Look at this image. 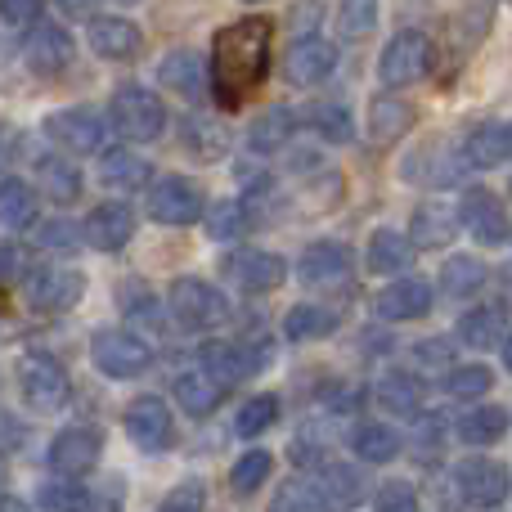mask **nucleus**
I'll return each instance as SVG.
<instances>
[{"mask_svg": "<svg viewBox=\"0 0 512 512\" xmlns=\"http://www.w3.org/2000/svg\"><path fill=\"white\" fill-rule=\"evenodd\" d=\"M333 68H337L333 41H324V36H315V32L292 36L288 54H283V77H288V86H319Z\"/></svg>", "mask_w": 512, "mask_h": 512, "instance_id": "16", "label": "nucleus"}, {"mask_svg": "<svg viewBox=\"0 0 512 512\" xmlns=\"http://www.w3.org/2000/svg\"><path fill=\"white\" fill-rule=\"evenodd\" d=\"M292 131H297V113H292L288 104H270L261 117L252 122V131H248V144L256 153H274V149H283V144L292 140Z\"/></svg>", "mask_w": 512, "mask_h": 512, "instance_id": "35", "label": "nucleus"}, {"mask_svg": "<svg viewBox=\"0 0 512 512\" xmlns=\"http://www.w3.org/2000/svg\"><path fill=\"white\" fill-rule=\"evenodd\" d=\"M373 508L378 512H414L418 508V490L409 481H382L378 495H373Z\"/></svg>", "mask_w": 512, "mask_h": 512, "instance_id": "48", "label": "nucleus"}, {"mask_svg": "<svg viewBox=\"0 0 512 512\" xmlns=\"http://www.w3.org/2000/svg\"><path fill=\"white\" fill-rule=\"evenodd\" d=\"M490 382H495V373L486 364H450V373H445V391L454 400H481L490 391Z\"/></svg>", "mask_w": 512, "mask_h": 512, "instance_id": "42", "label": "nucleus"}, {"mask_svg": "<svg viewBox=\"0 0 512 512\" xmlns=\"http://www.w3.org/2000/svg\"><path fill=\"white\" fill-rule=\"evenodd\" d=\"M459 225L481 248H504L508 243V207L495 189H468L459 203Z\"/></svg>", "mask_w": 512, "mask_h": 512, "instance_id": "12", "label": "nucleus"}, {"mask_svg": "<svg viewBox=\"0 0 512 512\" xmlns=\"http://www.w3.org/2000/svg\"><path fill=\"white\" fill-rule=\"evenodd\" d=\"M54 5H59L63 18H90L99 9V0H54Z\"/></svg>", "mask_w": 512, "mask_h": 512, "instance_id": "57", "label": "nucleus"}, {"mask_svg": "<svg viewBox=\"0 0 512 512\" xmlns=\"http://www.w3.org/2000/svg\"><path fill=\"white\" fill-rule=\"evenodd\" d=\"M0 504H5V468H0Z\"/></svg>", "mask_w": 512, "mask_h": 512, "instance_id": "59", "label": "nucleus"}, {"mask_svg": "<svg viewBox=\"0 0 512 512\" xmlns=\"http://www.w3.org/2000/svg\"><path fill=\"white\" fill-rule=\"evenodd\" d=\"M319 23H324V0H297V5L288 9V27H292V36L315 32Z\"/></svg>", "mask_w": 512, "mask_h": 512, "instance_id": "51", "label": "nucleus"}, {"mask_svg": "<svg viewBox=\"0 0 512 512\" xmlns=\"http://www.w3.org/2000/svg\"><path fill=\"white\" fill-rule=\"evenodd\" d=\"M512 158V131L508 122L490 117V122H477L468 135H463V162L477 171H495Z\"/></svg>", "mask_w": 512, "mask_h": 512, "instance_id": "22", "label": "nucleus"}, {"mask_svg": "<svg viewBox=\"0 0 512 512\" xmlns=\"http://www.w3.org/2000/svg\"><path fill=\"white\" fill-rule=\"evenodd\" d=\"M270 36H274V27L265 14H248L216 32L207 86L216 90V104L221 108H243L256 90L265 86V72H270Z\"/></svg>", "mask_w": 512, "mask_h": 512, "instance_id": "1", "label": "nucleus"}, {"mask_svg": "<svg viewBox=\"0 0 512 512\" xmlns=\"http://www.w3.org/2000/svg\"><path fill=\"white\" fill-rule=\"evenodd\" d=\"M122 423H126V436H131L144 454H162L176 445V418H171L162 396H135L131 405H126Z\"/></svg>", "mask_w": 512, "mask_h": 512, "instance_id": "8", "label": "nucleus"}, {"mask_svg": "<svg viewBox=\"0 0 512 512\" xmlns=\"http://www.w3.org/2000/svg\"><path fill=\"white\" fill-rule=\"evenodd\" d=\"M18 391H23L27 409H36V414H59V409L72 400V378L59 360H50V355H32V360H23Z\"/></svg>", "mask_w": 512, "mask_h": 512, "instance_id": "6", "label": "nucleus"}, {"mask_svg": "<svg viewBox=\"0 0 512 512\" xmlns=\"http://www.w3.org/2000/svg\"><path fill=\"white\" fill-rule=\"evenodd\" d=\"M337 328V310L319 306V301H301L283 315V337L288 342H319V337H333Z\"/></svg>", "mask_w": 512, "mask_h": 512, "instance_id": "32", "label": "nucleus"}, {"mask_svg": "<svg viewBox=\"0 0 512 512\" xmlns=\"http://www.w3.org/2000/svg\"><path fill=\"white\" fill-rule=\"evenodd\" d=\"M252 5H265V0H252Z\"/></svg>", "mask_w": 512, "mask_h": 512, "instance_id": "61", "label": "nucleus"}, {"mask_svg": "<svg viewBox=\"0 0 512 512\" xmlns=\"http://www.w3.org/2000/svg\"><path fill=\"white\" fill-rule=\"evenodd\" d=\"M504 337H508V315H504V306H495V301H486V306L468 310V315L459 319V342L463 346L486 351V346H504Z\"/></svg>", "mask_w": 512, "mask_h": 512, "instance_id": "31", "label": "nucleus"}, {"mask_svg": "<svg viewBox=\"0 0 512 512\" xmlns=\"http://www.w3.org/2000/svg\"><path fill=\"white\" fill-rule=\"evenodd\" d=\"M135 239V212L126 203H99L81 221V243L95 252H122Z\"/></svg>", "mask_w": 512, "mask_h": 512, "instance_id": "19", "label": "nucleus"}, {"mask_svg": "<svg viewBox=\"0 0 512 512\" xmlns=\"http://www.w3.org/2000/svg\"><path fill=\"white\" fill-rule=\"evenodd\" d=\"M225 279L234 283L239 292H274L283 279H288V261L279 252H265V248H239L221 261Z\"/></svg>", "mask_w": 512, "mask_h": 512, "instance_id": "11", "label": "nucleus"}, {"mask_svg": "<svg viewBox=\"0 0 512 512\" xmlns=\"http://www.w3.org/2000/svg\"><path fill=\"white\" fill-rule=\"evenodd\" d=\"M104 126L108 122L95 113V108L77 104V108H59V113H50L41 122V131H45V140H54L68 153H95L99 144H104Z\"/></svg>", "mask_w": 512, "mask_h": 512, "instance_id": "14", "label": "nucleus"}, {"mask_svg": "<svg viewBox=\"0 0 512 512\" xmlns=\"http://www.w3.org/2000/svg\"><path fill=\"white\" fill-rule=\"evenodd\" d=\"M9 149H14V131H9V122H0V167L9 162Z\"/></svg>", "mask_w": 512, "mask_h": 512, "instance_id": "58", "label": "nucleus"}, {"mask_svg": "<svg viewBox=\"0 0 512 512\" xmlns=\"http://www.w3.org/2000/svg\"><path fill=\"white\" fill-rule=\"evenodd\" d=\"M292 508H306V512L328 508V504H324V495H319V481H306V477L283 481L279 495H274V512H292Z\"/></svg>", "mask_w": 512, "mask_h": 512, "instance_id": "46", "label": "nucleus"}, {"mask_svg": "<svg viewBox=\"0 0 512 512\" xmlns=\"http://www.w3.org/2000/svg\"><path fill=\"white\" fill-rule=\"evenodd\" d=\"M207 198L189 176H162L149 189V216L158 225H194L203 216Z\"/></svg>", "mask_w": 512, "mask_h": 512, "instance_id": "13", "label": "nucleus"}, {"mask_svg": "<svg viewBox=\"0 0 512 512\" xmlns=\"http://www.w3.org/2000/svg\"><path fill=\"white\" fill-rule=\"evenodd\" d=\"M351 450L360 463H373V468H382V463H396L400 450H405V436L396 432L391 423H360L351 432Z\"/></svg>", "mask_w": 512, "mask_h": 512, "instance_id": "27", "label": "nucleus"}, {"mask_svg": "<svg viewBox=\"0 0 512 512\" xmlns=\"http://www.w3.org/2000/svg\"><path fill=\"white\" fill-rule=\"evenodd\" d=\"M414 355H418L423 364H441V369H450V360H454L450 342H418V346H414Z\"/></svg>", "mask_w": 512, "mask_h": 512, "instance_id": "56", "label": "nucleus"}, {"mask_svg": "<svg viewBox=\"0 0 512 512\" xmlns=\"http://www.w3.org/2000/svg\"><path fill=\"white\" fill-rule=\"evenodd\" d=\"M36 185H41V194L50 198V203H59V207H72L81 198L77 167H72V162H63V158H41V162H36Z\"/></svg>", "mask_w": 512, "mask_h": 512, "instance_id": "37", "label": "nucleus"}, {"mask_svg": "<svg viewBox=\"0 0 512 512\" xmlns=\"http://www.w3.org/2000/svg\"><path fill=\"white\" fill-rule=\"evenodd\" d=\"M117 5H140V0H117Z\"/></svg>", "mask_w": 512, "mask_h": 512, "instance_id": "60", "label": "nucleus"}, {"mask_svg": "<svg viewBox=\"0 0 512 512\" xmlns=\"http://www.w3.org/2000/svg\"><path fill=\"white\" fill-rule=\"evenodd\" d=\"M337 27L351 41H364V36L378 27V0H342L337 5Z\"/></svg>", "mask_w": 512, "mask_h": 512, "instance_id": "45", "label": "nucleus"}, {"mask_svg": "<svg viewBox=\"0 0 512 512\" xmlns=\"http://www.w3.org/2000/svg\"><path fill=\"white\" fill-rule=\"evenodd\" d=\"M297 270H301V283H310V288H337V283L351 279L355 256H351V248H346V243L319 239V243H310V248L301 252Z\"/></svg>", "mask_w": 512, "mask_h": 512, "instance_id": "20", "label": "nucleus"}, {"mask_svg": "<svg viewBox=\"0 0 512 512\" xmlns=\"http://www.w3.org/2000/svg\"><path fill=\"white\" fill-rule=\"evenodd\" d=\"M36 504L54 512H77V508H90V490L81 486V477H59V481H45Z\"/></svg>", "mask_w": 512, "mask_h": 512, "instance_id": "43", "label": "nucleus"}, {"mask_svg": "<svg viewBox=\"0 0 512 512\" xmlns=\"http://www.w3.org/2000/svg\"><path fill=\"white\" fill-rule=\"evenodd\" d=\"M18 441H27V427L14 423V414H5V409H0V454L18 450Z\"/></svg>", "mask_w": 512, "mask_h": 512, "instance_id": "55", "label": "nucleus"}, {"mask_svg": "<svg viewBox=\"0 0 512 512\" xmlns=\"http://www.w3.org/2000/svg\"><path fill=\"white\" fill-rule=\"evenodd\" d=\"M36 243L45 252H72L81 243V230L72 221H41L36 225Z\"/></svg>", "mask_w": 512, "mask_h": 512, "instance_id": "49", "label": "nucleus"}, {"mask_svg": "<svg viewBox=\"0 0 512 512\" xmlns=\"http://www.w3.org/2000/svg\"><path fill=\"white\" fill-rule=\"evenodd\" d=\"M454 486H459L468 508H499L508 499V468L477 454V459H463L454 468Z\"/></svg>", "mask_w": 512, "mask_h": 512, "instance_id": "15", "label": "nucleus"}, {"mask_svg": "<svg viewBox=\"0 0 512 512\" xmlns=\"http://www.w3.org/2000/svg\"><path fill=\"white\" fill-rule=\"evenodd\" d=\"M104 459V436L95 427H68L50 441L45 450V463H50L54 477H90Z\"/></svg>", "mask_w": 512, "mask_h": 512, "instance_id": "10", "label": "nucleus"}, {"mask_svg": "<svg viewBox=\"0 0 512 512\" xmlns=\"http://www.w3.org/2000/svg\"><path fill=\"white\" fill-rule=\"evenodd\" d=\"M508 436V409L504 405H481L459 418V441L463 445H499Z\"/></svg>", "mask_w": 512, "mask_h": 512, "instance_id": "34", "label": "nucleus"}, {"mask_svg": "<svg viewBox=\"0 0 512 512\" xmlns=\"http://www.w3.org/2000/svg\"><path fill=\"white\" fill-rule=\"evenodd\" d=\"M409 261H414V248H409L405 234L391 230V225L373 230L369 248H364V270L369 274H400V270H409Z\"/></svg>", "mask_w": 512, "mask_h": 512, "instance_id": "29", "label": "nucleus"}, {"mask_svg": "<svg viewBox=\"0 0 512 512\" xmlns=\"http://www.w3.org/2000/svg\"><path fill=\"white\" fill-rule=\"evenodd\" d=\"M90 50L108 63H131V59H140V50H144V32L122 14L95 18V23H90Z\"/></svg>", "mask_w": 512, "mask_h": 512, "instance_id": "23", "label": "nucleus"}, {"mask_svg": "<svg viewBox=\"0 0 512 512\" xmlns=\"http://www.w3.org/2000/svg\"><path fill=\"white\" fill-rule=\"evenodd\" d=\"M225 391H230V387H221V382H216L207 369H185L176 378V400H180V409H185L189 418L216 414V409L225 405Z\"/></svg>", "mask_w": 512, "mask_h": 512, "instance_id": "25", "label": "nucleus"}, {"mask_svg": "<svg viewBox=\"0 0 512 512\" xmlns=\"http://www.w3.org/2000/svg\"><path fill=\"white\" fill-rule=\"evenodd\" d=\"M207 504V486L203 481H185V486H176L167 499H162V508L167 512H194Z\"/></svg>", "mask_w": 512, "mask_h": 512, "instance_id": "52", "label": "nucleus"}, {"mask_svg": "<svg viewBox=\"0 0 512 512\" xmlns=\"http://www.w3.org/2000/svg\"><path fill=\"white\" fill-rule=\"evenodd\" d=\"M158 81L171 86L180 99H203L207 95V77H203V63L194 59V50H171L167 59L158 63Z\"/></svg>", "mask_w": 512, "mask_h": 512, "instance_id": "30", "label": "nucleus"}, {"mask_svg": "<svg viewBox=\"0 0 512 512\" xmlns=\"http://www.w3.org/2000/svg\"><path fill=\"white\" fill-rule=\"evenodd\" d=\"M373 400H378V409H387V414H396V418H414L418 409H423V382H418L414 373L391 369L378 378Z\"/></svg>", "mask_w": 512, "mask_h": 512, "instance_id": "28", "label": "nucleus"}, {"mask_svg": "<svg viewBox=\"0 0 512 512\" xmlns=\"http://www.w3.org/2000/svg\"><path fill=\"white\" fill-rule=\"evenodd\" d=\"M270 360V346H248V342H203V351H198V369H207L221 387H239V382H248L261 364Z\"/></svg>", "mask_w": 512, "mask_h": 512, "instance_id": "9", "label": "nucleus"}, {"mask_svg": "<svg viewBox=\"0 0 512 512\" xmlns=\"http://www.w3.org/2000/svg\"><path fill=\"white\" fill-rule=\"evenodd\" d=\"M27 265H32V256H27V248H18L14 239L0 243V283H14L27 274Z\"/></svg>", "mask_w": 512, "mask_h": 512, "instance_id": "53", "label": "nucleus"}, {"mask_svg": "<svg viewBox=\"0 0 512 512\" xmlns=\"http://www.w3.org/2000/svg\"><path fill=\"white\" fill-rule=\"evenodd\" d=\"M90 360L104 378H140V373L153 369V346L144 337L126 333V328H99L95 342H90Z\"/></svg>", "mask_w": 512, "mask_h": 512, "instance_id": "3", "label": "nucleus"}, {"mask_svg": "<svg viewBox=\"0 0 512 512\" xmlns=\"http://www.w3.org/2000/svg\"><path fill=\"white\" fill-rule=\"evenodd\" d=\"M72 54H77V41L68 36V27L63 23H41V18H36L32 36H27V45H23L27 68H32L36 77H59V72L72 63Z\"/></svg>", "mask_w": 512, "mask_h": 512, "instance_id": "18", "label": "nucleus"}, {"mask_svg": "<svg viewBox=\"0 0 512 512\" xmlns=\"http://www.w3.org/2000/svg\"><path fill=\"white\" fill-rule=\"evenodd\" d=\"M108 122H113V131L122 135V140L153 144L162 131H167V108H162V99L153 95L149 86H135V81H126V86L113 90Z\"/></svg>", "mask_w": 512, "mask_h": 512, "instance_id": "2", "label": "nucleus"}, {"mask_svg": "<svg viewBox=\"0 0 512 512\" xmlns=\"http://www.w3.org/2000/svg\"><path fill=\"white\" fill-rule=\"evenodd\" d=\"M122 297H131V301H126V315H131V319H140V324L149 328V333H162V328H167V315H162L158 297H149V292H144V288H126Z\"/></svg>", "mask_w": 512, "mask_h": 512, "instance_id": "47", "label": "nucleus"}, {"mask_svg": "<svg viewBox=\"0 0 512 512\" xmlns=\"http://www.w3.org/2000/svg\"><path fill=\"white\" fill-rule=\"evenodd\" d=\"M427 68H432V41H427L423 32H414V27L391 36L378 59V77H382V86H391V90L423 81Z\"/></svg>", "mask_w": 512, "mask_h": 512, "instance_id": "7", "label": "nucleus"}, {"mask_svg": "<svg viewBox=\"0 0 512 512\" xmlns=\"http://www.w3.org/2000/svg\"><path fill=\"white\" fill-rule=\"evenodd\" d=\"M432 306H436L432 283L414 279V274L387 283V288L373 297V315L387 319V324H414V319H427L432 315Z\"/></svg>", "mask_w": 512, "mask_h": 512, "instance_id": "17", "label": "nucleus"}, {"mask_svg": "<svg viewBox=\"0 0 512 512\" xmlns=\"http://www.w3.org/2000/svg\"><path fill=\"white\" fill-rule=\"evenodd\" d=\"M414 126V108L405 104L400 95H373L369 99V140L373 149H391L400 144Z\"/></svg>", "mask_w": 512, "mask_h": 512, "instance_id": "24", "label": "nucleus"}, {"mask_svg": "<svg viewBox=\"0 0 512 512\" xmlns=\"http://www.w3.org/2000/svg\"><path fill=\"white\" fill-rule=\"evenodd\" d=\"M306 122L315 126L319 140H328V144H351V135H355L351 108H346V104H315L306 113Z\"/></svg>", "mask_w": 512, "mask_h": 512, "instance_id": "40", "label": "nucleus"}, {"mask_svg": "<svg viewBox=\"0 0 512 512\" xmlns=\"http://www.w3.org/2000/svg\"><path fill=\"white\" fill-rule=\"evenodd\" d=\"M0 225L5 230H27L36 225V189L27 180H0Z\"/></svg>", "mask_w": 512, "mask_h": 512, "instance_id": "38", "label": "nucleus"}, {"mask_svg": "<svg viewBox=\"0 0 512 512\" xmlns=\"http://www.w3.org/2000/svg\"><path fill=\"white\" fill-rule=\"evenodd\" d=\"M414 445H418L423 459H432V454L445 445V423L436 414H427V409H418L414 414Z\"/></svg>", "mask_w": 512, "mask_h": 512, "instance_id": "50", "label": "nucleus"}, {"mask_svg": "<svg viewBox=\"0 0 512 512\" xmlns=\"http://www.w3.org/2000/svg\"><path fill=\"white\" fill-rule=\"evenodd\" d=\"M319 495H324V504L333 508V504H360V495H364V477H360V468H351V463H328L324 468V481H319Z\"/></svg>", "mask_w": 512, "mask_h": 512, "instance_id": "39", "label": "nucleus"}, {"mask_svg": "<svg viewBox=\"0 0 512 512\" xmlns=\"http://www.w3.org/2000/svg\"><path fill=\"white\" fill-rule=\"evenodd\" d=\"M459 230H463V225H459V207L432 198V203H423L414 216H409V248L441 252V248H450Z\"/></svg>", "mask_w": 512, "mask_h": 512, "instance_id": "21", "label": "nucleus"}, {"mask_svg": "<svg viewBox=\"0 0 512 512\" xmlns=\"http://www.w3.org/2000/svg\"><path fill=\"white\" fill-rule=\"evenodd\" d=\"M0 18L9 27H32L41 18V0H0Z\"/></svg>", "mask_w": 512, "mask_h": 512, "instance_id": "54", "label": "nucleus"}, {"mask_svg": "<svg viewBox=\"0 0 512 512\" xmlns=\"http://www.w3.org/2000/svg\"><path fill=\"white\" fill-rule=\"evenodd\" d=\"M23 292L32 301V310L41 315H63L86 297V274L72 265H27L23 274Z\"/></svg>", "mask_w": 512, "mask_h": 512, "instance_id": "5", "label": "nucleus"}, {"mask_svg": "<svg viewBox=\"0 0 512 512\" xmlns=\"http://www.w3.org/2000/svg\"><path fill=\"white\" fill-rule=\"evenodd\" d=\"M486 279H490V270H486L481 256H450V261L441 265V292L450 301L477 297V292L486 288Z\"/></svg>", "mask_w": 512, "mask_h": 512, "instance_id": "33", "label": "nucleus"}, {"mask_svg": "<svg viewBox=\"0 0 512 512\" xmlns=\"http://www.w3.org/2000/svg\"><path fill=\"white\" fill-rule=\"evenodd\" d=\"M203 216H207V234H212L216 243H234V239H243V234L252 230L248 198H221V203L203 207Z\"/></svg>", "mask_w": 512, "mask_h": 512, "instance_id": "36", "label": "nucleus"}, {"mask_svg": "<svg viewBox=\"0 0 512 512\" xmlns=\"http://www.w3.org/2000/svg\"><path fill=\"white\" fill-rule=\"evenodd\" d=\"M274 418H279V396L265 391V396H252L248 405L234 414V432H239L243 441H252V436H265V427H274Z\"/></svg>", "mask_w": 512, "mask_h": 512, "instance_id": "41", "label": "nucleus"}, {"mask_svg": "<svg viewBox=\"0 0 512 512\" xmlns=\"http://www.w3.org/2000/svg\"><path fill=\"white\" fill-rule=\"evenodd\" d=\"M99 185L108 194H135V189L149 185V162L131 149H108L99 158Z\"/></svg>", "mask_w": 512, "mask_h": 512, "instance_id": "26", "label": "nucleus"}, {"mask_svg": "<svg viewBox=\"0 0 512 512\" xmlns=\"http://www.w3.org/2000/svg\"><path fill=\"white\" fill-rule=\"evenodd\" d=\"M167 306L176 310L180 324L198 328V333H207V328H221L225 319H230V297H225L221 288H212L207 279H194V274H180V279L171 283Z\"/></svg>", "mask_w": 512, "mask_h": 512, "instance_id": "4", "label": "nucleus"}, {"mask_svg": "<svg viewBox=\"0 0 512 512\" xmlns=\"http://www.w3.org/2000/svg\"><path fill=\"white\" fill-rule=\"evenodd\" d=\"M270 468H274L270 454H265V450H248L239 463H234V472H230L234 495H256V490L270 481Z\"/></svg>", "mask_w": 512, "mask_h": 512, "instance_id": "44", "label": "nucleus"}]
</instances>
